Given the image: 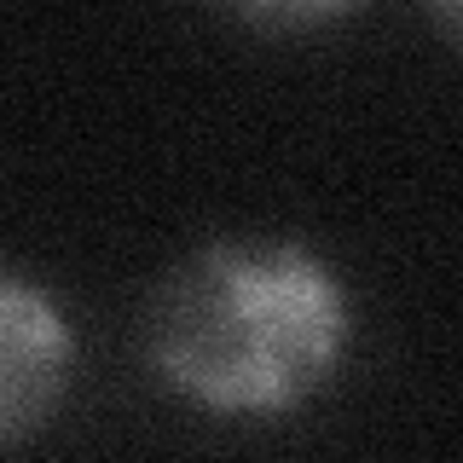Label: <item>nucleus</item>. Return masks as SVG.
Instances as JSON below:
<instances>
[{
  "instance_id": "obj_4",
  "label": "nucleus",
  "mask_w": 463,
  "mask_h": 463,
  "mask_svg": "<svg viewBox=\"0 0 463 463\" xmlns=\"http://www.w3.org/2000/svg\"><path fill=\"white\" fill-rule=\"evenodd\" d=\"M440 6V18H446V29H452V18H458V0H434Z\"/></svg>"
},
{
  "instance_id": "obj_3",
  "label": "nucleus",
  "mask_w": 463,
  "mask_h": 463,
  "mask_svg": "<svg viewBox=\"0 0 463 463\" xmlns=\"http://www.w3.org/2000/svg\"><path fill=\"white\" fill-rule=\"evenodd\" d=\"M221 6L260 29H318V24L347 18L359 0H221Z\"/></svg>"
},
{
  "instance_id": "obj_1",
  "label": "nucleus",
  "mask_w": 463,
  "mask_h": 463,
  "mask_svg": "<svg viewBox=\"0 0 463 463\" xmlns=\"http://www.w3.org/2000/svg\"><path fill=\"white\" fill-rule=\"evenodd\" d=\"M347 289L301 243H203L156 284L145 354L174 394L232 417H284L342 371Z\"/></svg>"
},
{
  "instance_id": "obj_2",
  "label": "nucleus",
  "mask_w": 463,
  "mask_h": 463,
  "mask_svg": "<svg viewBox=\"0 0 463 463\" xmlns=\"http://www.w3.org/2000/svg\"><path fill=\"white\" fill-rule=\"evenodd\" d=\"M70 325L47 289L0 272V446L35 434L70 388Z\"/></svg>"
}]
</instances>
